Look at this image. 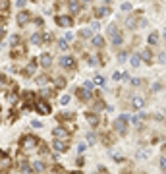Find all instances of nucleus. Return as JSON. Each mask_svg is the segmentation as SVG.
Wrapping results in <instances>:
<instances>
[{
  "instance_id": "obj_11",
  "label": "nucleus",
  "mask_w": 166,
  "mask_h": 174,
  "mask_svg": "<svg viewBox=\"0 0 166 174\" xmlns=\"http://www.w3.org/2000/svg\"><path fill=\"white\" fill-rule=\"evenodd\" d=\"M110 14V8L108 6H101V8H95V18L101 19V18H106Z\"/></svg>"
},
{
  "instance_id": "obj_49",
  "label": "nucleus",
  "mask_w": 166,
  "mask_h": 174,
  "mask_svg": "<svg viewBox=\"0 0 166 174\" xmlns=\"http://www.w3.org/2000/svg\"><path fill=\"white\" fill-rule=\"evenodd\" d=\"M160 87H162L160 83H154V85H153V91H160Z\"/></svg>"
},
{
  "instance_id": "obj_23",
  "label": "nucleus",
  "mask_w": 166,
  "mask_h": 174,
  "mask_svg": "<svg viewBox=\"0 0 166 174\" xmlns=\"http://www.w3.org/2000/svg\"><path fill=\"white\" fill-rule=\"evenodd\" d=\"M10 10V0H0V14H6Z\"/></svg>"
},
{
  "instance_id": "obj_52",
  "label": "nucleus",
  "mask_w": 166,
  "mask_h": 174,
  "mask_svg": "<svg viewBox=\"0 0 166 174\" xmlns=\"http://www.w3.org/2000/svg\"><path fill=\"white\" fill-rule=\"evenodd\" d=\"M23 4H25V0H18V6L19 8H23Z\"/></svg>"
},
{
  "instance_id": "obj_36",
  "label": "nucleus",
  "mask_w": 166,
  "mask_h": 174,
  "mask_svg": "<svg viewBox=\"0 0 166 174\" xmlns=\"http://www.w3.org/2000/svg\"><path fill=\"white\" fill-rule=\"evenodd\" d=\"M143 83H145V81H143V79H131V85H133V87H139V85H143Z\"/></svg>"
},
{
  "instance_id": "obj_13",
  "label": "nucleus",
  "mask_w": 166,
  "mask_h": 174,
  "mask_svg": "<svg viewBox=\"0 0 166 174\" xmlns=\"http://www.w3.org/2000/svg\"><path fill=\"white\" fill-rule=\"evenodd\" d=\"M25 54V46L23 45H14L12 46V56L14 58H19V56H23Z\"/></svg>"
},
{
  "instance_id": "obj_39",
  "label": "nucleus",
  "mask_w": 166,
  "mask_h": 174,
  "mask_svg": "<svg viewBox=\"0 0 166 174\" xmlns=\"http://www.w3.org/2000/svg\"><path fill=\"white\" fill-rule=\"evenodd\" d=\"M10 43H12V46L19 45V37H18V35H12V37H10Z\"/></svg>"
},
{
  "instance_id": "obj_7",
  "label": "nucleus",
  "mask_w": 166,
  "mask_h": 174,
  "mask_svg": "<svg viewBox=\"0 0 166 174\" xmlns=\"http://www.w3.org/2000/svg\"><path fill=\"white\" fill-rule=\"evenodd\" d=\"M85 118H87V122H89L93 128H97L98 124H101V116H98L97 112H87V116H85Z\"/></svg>"
},
{
  "instance_id": "obj_45",
  "label": "nucleus",
  "mask_w": 166,
  "mask_h": 174,
  "mask_svg": "<svg viewBox=\"0 0 166 174\" xmlns=\"http://www.w3.org/2000/svg\"><path fill=\"white\" fill-rule=\"evenodd\" d=\"M83 87H85V89H87V91H93V83H91V81H87V83H85V85H83Z\"/></svg>"
},
{
  "instance_id": "obj_38",
  "label": "nucleus",
  "mask_w": 166,
  "mask_h": 174,
  "mask_svg": "<svg viewBox=\"0 0 166 174\" xmlns=\"http://www.w3.org/2000/svg\"><path fill=\"white\" fill-rule=\"evenodd\" d=\"M160 170H162V174H166V157L160 159Z\"/></svg>"
},
{
  "instance_id": "obj_9",
  "label": "nucleus",
  "mask_w": 166,
  "mask_h": 174,
  "mask_svg": "<svg viewBox=\"0 0 166 174\" xmlns=\"http://www.w3.org/2000/svg\"><path fill=\"white\" fill-rule=\"evenodd\" d=\"M54 151L66 153V151H68V141H64V139H54Z\"/></svg>"
},
{
  "instance_id": "obj_32",
  "label": "nucleus",
  "mask_w": 166,
  "mask_h": 174,
  "mask_svg": "<svg viewBox=\"0 0 166 174\" xmlns=\"http://www.w3.org/2000/svg\"><path fill=\"white\" fill-rule=\"evenodd\" d=\"M87 141H89V145H93V143H97V135L91 132V134H87Z\"/></svg>"
},
{
  "instance_id": "obj_24",
  "label": "nucleus",
  "mask_w": 166,
  "mask_h": 174,
  "mask_svg": "<svg viewBox=\"0 0 166 174\" xmlns=\"http://www.w3.org/2000/svg\"><path fill=\"white\" fill-rule=\"evenodd\" d=\"M126 27H128V29H135V27H137V18H128Z\"/></svg>"
},
{
  "instance_id": "obj_26",
  "label": "nucleus",
  "mask_w": 166,
  "mask_h": 174,
  "mask_svg": "<svg viewBox=\"0 0 166 174\" xmlns=\"http://www.w3.org/2000/svg\"><path fill=\"white\" fill-rule=\"evenodd\" d=\"M129 62H131V66H133V68H137V66L141 64V58H139V54H133V56L129 58Z\"/></svg>"
},
{
  "instance_id": "obj_31",
  "label": "nucleus",
  "mask_w": 166,
  "mask_h": 174,
  "mask_svg": "<svg viewBox=\"0 0 166 174\" xmlns=\"http://www.w3.org/2000/svg\"><path fill=\"white\" fill-rule=\"evenodd\" d=\"M95 85L103 87V85H104V77H103V76H95Z\"/></svg>"
},
{
  "instance_id": "obj_50",
  "label": "nucleus",
  "mask_w": 166,
  "mask_h": 174,
  "mask_svg": "<svg viewBox=\"0 0 166 174\" xmlns=\"http://www.w3.org/2000/svg\"><path fill=\"white\" fill-rule=\"evenodd\" d=\"M35 23H37V25H45V21H43L41 18H37V19H35Z\"/></svg>"
},
{
  "instance_id": "obj_41",
  "label": "nucleus",
  "mask_w": 166,
  "mask_h": 174,
  "mask_svg": "<svg viewBox=\"0 0 166 174\" xmlns=\"http://www.w3.org/2000/svg\"><path fill=\"white\" fill-rule=\"evenodd\" d=\"M122 12H131V4L129 2H124V4H122Z\"/></svg>"
},
{
  "instance_id": "obj_40",
  "label": "nucleus",
  "mask_w": 166,
  "mask_h": 174,
  "mask_svg": "<svg viewBox=\"0 0 166 174\" xmlns=\"http://www.w3.org/2000/svg\"><path fill=\"white\" fill-rule=\"evenodd\" d=\"M70 101H72V97H70V95H64V97L60 99V104H68Z\"/></svg>"
},
{
  "instance_id": "obj_20",
  "label": "nucleus",
  "mask_w": 166,
  "mask_h": 174,
  "mask_svg": "<svg viewBox=\"0 0 166 174\" xmlns=\"http://www.w3.org/2000/svg\"><path fill=\"white\" fill-rule=\"evenodd\" d=\"M33 170H35V172H43V170H45V162H43L41 159L33 161Z\"/></svg>"
},
{
  "instance_id": "obj_29",
  "label": "nucleus",
  "mask_w": 166,
  "mask_h": 174,
  "mask_svg": "<svg viewBox=\"0 0 166 174\" xmlns=\"http://www.w3.org/2000/svg\"><path fill=\"white\" fill-rule=\"evenodd\" d=\"M73 118H75L73 114H60V116H58V120H62V122H66V120H72V122H73Z\"/></svg>"
},
{
  "instance_id": "obj_19",
  "label": "nucleus",
  "mask_w": 166,
  "mask_h": 174,
  "mask_svg": "<svg viewBox=\"0 0 166 174\" xmlns=\"http://www.w3.org/2000/svg\"><path fill=\"white\" fill-rule=\"evenodd\" d=\"M77 97H79L81 101H87V99H91V91H87L85 87H81L79 91H77Z\"/></svg>"
},
{
  "instance_id": "obj_57",
  "label": "nucleus",
  "mask_w": 166,
  "mask_h": 174,
  "mask_svg": "<svg viewBox=\"0 0 166 174\" xmlns=\"http://www.w3.org/2000/svg\"><path fill=\"white\" fill-rule=\"evenodd\" d=\"M104 2H106V4H110V2H112V0H104Z\"/></svg>"
},
{
  "instance_id": "obj_58",
  "label": "nucleus",
  "mask_w": 166,
  "mask_h": 174,
  "mask_svg": "<svg viewBox=\"0 0 166 174\" xmlns=\"http://www.w3.org/2000/svg\"><path fill=\"white\" fill-rule=\"evenodd\" d=\"M81 2H91V0H81Z\"/></svg>"
},
{
  "instance_id": "obj_37",
  "label": "nucleus",
  "mask_w": 166,
  "mask_h": 174,
  "mask_svg": "<svg viewBox=\"0 0 166 174\" xmlns=\"http://www.w3.org/2000/svg\"><path fill=\"white\" fill-rule=\"evenodd\" d=\"M128 56H129L128 52H120V54H118V60H120V62H126V60H128Z\"/></svg>"
},
{
  "instance_id": "obj_17",
  "label": "nucleus",
  "mask_w": 166,
  "mask_h": 174,
  "mask_svg": "<svg viewBox=\"0 0 166 174\" xmlns=\"http://www.w3.org/2000/svg\"><path fill=\"white\" fill-rule=\"evenodd\" d=\"M145 120H147L145 114H135V116H131V118H129V122H133V126H141Z\"/></svg>"
},
{
  "instance_id": "obj_42",
  "label": "nucleus",
  "mask_w": 166,
  "mask_h": 174,
  "mask_svg": "<svg viewBox=\"0 0 166 174\" xmlns=\"http://www.w3.org/2000/svg\"><path fill=\"white\" fill-rule=\"evenodd\" d=\"M116 81H120V79H124V74H122V72H114V76H112Z\"/></svg>"
},
{
  "instance_id": "obj_21",
  "label": "nucleus",
  "mask_w": 166,
  "mask_h": 174,
  "mask_svg": "<svg viewBox=\"0 0 166 174\" xmlns=\"http://www.w3.org/2000/svg\"><path fill=\"white\" fill-rule=\"evenodd\" d=\"M79 37H83V39H91V37H93V29L83 27V29L79 31Z\"/></svg>"
},
{
  "instance_id": "obj_51",
  "label": "nucleus",
  "mask_w": 166,
  "mask_h": 174,
  "mask_svg": "<svg viewBox=\"0 0 166 174\" xmlns=\"http://www.w3.org/2000/svg\"><path fill=\"white\" fill-rule=\"evenodd\" d=\"M85 149H87V145H85V143H81V145H79V153H83Z\"/></svg>"
},
{
  "instance_id": "obj_5",
  "label": "nucleus",
  "mask_w": 166,
  "mask_h": 174,
  "mask_svg": "<svg viewBox=\"0 0 166 174\" xmlns=\"http://www.w3.org/2000/svg\"><path fill=\"white\" fill-rule=\"evenodd\" d=\"M37 64H41L43 68H50V66H52V54H48V52L41 54L39 60H37Z\"/></svg>"
},
{
  "instance_id": "obj_43",
  "label": "nucleus",
  "mask_w": 166,
  "mask_h": 174,
  "mask_svg": "<svg viewBox=\"0 0 166 174\" xmlns=\"http://www.w3.org/2000/svg\"><path fill=\"white\" fill-rule=\"evenodd\" d=\"M41 95H43V97H50V95H52V89H43Z\"/></svg>"
},
{
  "instance_id": "obj_14",
  "label": "nucleus",
  "mask_w": 166,
  "mask_h": 174,
  "mask_svg": "<svg viewBox=\"0 0 166 174\" xmlns=\"http://www.w3.org/2000/svg\"><path fill=\"white\" fill-rule=\"evenodd\" d=\"M139 58H141V62L151 64V62H153V52H151V49H145V50L139 54Z\"/></svg>"
},
{
  "instance_id": "obj_12",
  "label": "nucleus",
  "mask_w": 166,
  "mask_h": 174,
  "mask_svg": "<svg viewBox=\"0 0 166 174\" xmlns=\"http://www.w3.org/2000/svg\"><path fill=\"white\" fill-rule=\"evenodd\" d=\"M158 39H160V33H158V31H151L149 37H147V43H149L151 46H154V45H158Z\"/></svg>"
},
{
  "instance_id": "obj_33",
  "label": "nucleus",
  "mask_w": 166,
  "mask_h": 174,
  "mask_svg": "<svg viewBox=\"0 0 166 174\" xmlns=\"http://www.w3.org/2000/svg\"><path fill=\"white\" fill-rule=\"evenodd\" d=\"M43 43H52V33H45V35H43Z\"/></svg>"
},
{
  "instance_id": "obj_3",
  "label": "nucleus",
  "mask_w": 166,
  "mask_h": 174,
  "mask_svg": "<svg viewBox=\"0 0 166 174\" xmlns=\"http://www.w3.org/2000/svg\"><path fill=\"white\" fill-rule=\"evenodd\" d=\"M54 139H64V141H68V139H70V132L68 130H66V128H62V126H58V128H54Z\"/></svg>"
},
{
  "instance_id": "obj_46",
  "label": "nucleus",
  "mask_w": 166,
  "mask_h": 174,
  "mask_svg": "<svg viewBox=\"0 0 166 174\" xmlns=\"http://www.w3.org/2000/svg\"><path fill=\"white\" fill-rule=\"evenodd\" d=\"M66 41H73V33H70V31L66 33Z\"/></svg>"
},
{
  "instance_id": "obj_2",
  "label": "nucleus",
  "mask_w": 166,
  "mask_h": 174,
  "mask_svg": "<svg viewBox=\"0 0 166 174\" xmlns=\"http://www.w3.org/2000/svg\"><path fill=\"white\" fill-rule=\"evenodd\" d=\"M129 118H131V116H128V114L118 116V120L114 122V128H116V132H118V134H122V135H126V134H128V122H129Z\"/></svg>"
},
{
  "instance_id": "obj_22",
  "label": "nucleus",
  "mask_w": 166,
  "mask_h": 174,
  "mask_svg": "<svg viewBox=\"0 0 166 174\" xmlns=\"http://www.w3.org/2000/svg\"><path fill=\"white\" fill-rule=\"evenodd\" d=\"M35 68H37V60H33V62H29V66L25 68V72H23V74H25V76H31L33 72H35Z\"/></svg>"
},
{
  "instance_id": "obj_59",
  "label": "nucleus",
  "mask_w": 166,
  "mask_h": 174,
  "mask_svg": "<svg viewBox=\"0 0 166 174\" xmlns=\"http://www.w3.org/2000/svg\"><path fill=\"white\" fill-rule=\"evenodd\" d=\"M33 2H39V0H33Z\"/></svg>"
},
{
  "instance_id": "obj_10",
  "label": "nucleus",
  "mask_w": 166,
  "mask_h": 174,
  "mask_svg": "<svg viewBox=\"0 0 166 174\" xmlns=\"http://www.w3.org/2000/svg\"><path fill=\"white\" fill-rule=\"evenodd\" d=\"M35 110L41 112V114H50V107H48L45 101H37L35 103Z\"/></svg>"
},
{
  "instance_id": "obj_16",
  "label": "nucleus",
  "mask_w": 166,
  "mask_h": 174,
  "mask_svg": "<svg viewBox=\"0 0 166 174\" xmlns=\"http://www.w3.org/2000/svg\"><path fill=\"white\" fill-rule=\"evenodd\" d=\"M131 104H133V108H143L145 107V99H143L141 95H135L133 99H131Z\"/></svg>"
},
{
  "instance_id": "obj_15",
  "label": "nucleus",
  "mask_w": 166,
  "mask_h": 174,
  "mask_svg": "<svg viewBox=\"0 0 166 174\" xmlns=\"http://www.w3.org/2000/svg\"><path fill=\"white\" fill-rule=\"evenodd\" d=\"M29 19H31V16L27 14V12H19V14H18V25H21V27H23Z\"/></svg>"
},
{
  "instance_id": "obj_44",
  "label": "nucleus",
  "mask_w": 166,
  "mask_h": 174,
  "mask_svg": "<svg viewBox=\"0 0 166 174\" xmlns=\"http://www.w3.org/2000/svg\"><path fill=\"white\" fill-rule=\"evenodd\" d=\"M98 62H101V60H97V58H95V56H91V58H89V64H91V66H97Z\"/></svg>"
},
{
  "instance_id": "obj_25",
  "label": "nucleus",
  "mask_w": 166,
  "mask_h": 174,
  "mask_svg": "<svg viewBox=\"0 0 166 174\" xmlns=\"http://www.w3.org/2000/svg\"><path fill=\"white\" fill-rule=\"evenodd\" d=\"M70 10H72V14H79V12H81L79 2H70Z\"/></svg>"
},
{
  "instance_id": "obj_30",
  "label": "nucleus",
  "mask_w": 166,
  "mask_h": 174,
  "mask_svg": "<svg viewBox=\"0 0 166 174\" xmlns=\"http://www.w3.org/2000/svg\"><path fill=\"white\" fill-rule=\"evenodd\" d=\"M66 87V79L64 77H56V89H64Z\"/></svg>"
},
{
  "instance_id": "obj_54",
  "label": "nucleus",
  "mask_w": 166,
  "mask_h": 174,
  "mask_svg": "<svg viewBox=\"0 0 166 174\" xmlns=\"http://www.w3.org/2000/svg\"><path fill=\"white\" fill-rule=\"evenodd\" d=\"M56 172H58V174H66V172H64L62 168H56Z\"/></svg>"
},
{
  "instance_id": "obj_53",
  "label": "nucleus",
  "mask_w": 166,
  "mask_h": 174,
  "mask_svg": "<svg viewBox=\"0 0 166 174\" xmlns=\"http://www.w3.org/2000/svg\"><path fill=\"white\" fill-rule=\"evenodd\" d=\"M4 37V29H2V25H0V39Z\"/></svg>"
},
{
  "instance_id": "obj_56",
  "label": "nucleus",
  "mask_w": 166,
  "mask_h": 174,
  "mask_svg": "<svg viewBox=\"0 0 166 174\" xmlns=\"http://www.w3.org/2000/svg\"><path fill=\"white\" fill-rule=\"evenodd\" d=\"M164 41H166V27H164Z\"/></svg>"
},
{
  "instance_id": "obj_27",
  "label": "nucleus",
  "mask_w": 166,
  "mask_h": 174,
  "mask_svg": "<svg viewBox=\"0 0 166 174\" xmlns=\"http://www.w3.org/2000/svg\"><path fill=\"white\" fill-rule=\"evenodd\" d=\"M31 43H33V45H41V43H43V35H41V33H35V35L31 37Z\"/></svg>"
},
{
  "instance_id": "obj_4",
  "label": "nucleus",
  "mask_w": 166,
  "mask_h": 174,
  "mask_svg": "<svg viewBox=\"0 0 166 174\" xmlns=\"http://www.w3.org/2000/svg\"><path fill=\"white\" fill-rule=\"evenodd\" d=\"M56 25L70 27V25H73V19H72V16H56Z\"/></svg>"
},
{
  "instance_id": "obj_48",
  "label": "nucleus",
  "mask_w": 166,
  "mask_h": 174,
  "mask_svg": "<svg viewBox=\"0 0 166 174\" xmlns=\"http://www.w3.org/2000/svg\"><path fill=\"white\" fill-rule=\"evenodd\" d=\"M31 126H33V128H41V122H39V120H33Z\"/></svg>"
},
{
  "instance_id": "obj_47",
  "label": "nucleus",
  "mask_w": 166,
  "mask_h": 174,
  "mask_svg": "<svg viewBox=\"0 0 166 174\" xmlns=\"http://www.w3.org/2000/svg\"><path fill=\"white\" fill-rule=\"evenodd\" d=\"M91 29H93V31L98 29V21H93V23H91Z\"/></svg>"
},
{
  "instance_id": "obj_6",
  "label": "nucleus",
  "mask_w": 166,
  "mask_h": 174,
  "mask_svg": "<svg viewBox=\"0 0 166 174\" xmlns=\"http://www.w3.org/2000/svg\"><path fill=\"white\" fill-rule=\"evenodd\" d=\"M60 64H62V68H66V70H75V60H73V56H62V60H60Z\"/></svg>"
},
{
  "instance_id": "obj_8",
  "label": "nucleus",
  "mask_w": 166,
  "mask_h": 174,
  "mask_svg": "<svg viewBox=\"0 0 166 174\" xmlns=\"http://www.w3.org/2000/svg\"><path fill=\"white\" fill-rule=\"evenodd\" d=\"M110 37H112V45L116 46V49L124 45V33H122V31H116V33H112Z\"/></svg>"
},
{
  "instance_id": "obj_28",
  "label": "nucleus",
  "mask_w": 166,
  "mask_h": 174,
  "mask_svg": "<svg viewBox=\"0 0 166 174\" xmlns=\"http://www.w3.org/2000/svg\"><path fill=\"white\" fill-rule=\"evenodd\" d=\"M21 172L23 174H33V170H31V166L27 165V162H21Z\"/></svg>"
},
{
  "instance_id": "obj_55",
  "label": "nucleus",
  "mask_w": 166,
  "mask_h": 174,
  "mask_svg": "<svg viewBox=\"0 0 166 174\" xmlns=\"http://www.w3.org/2000/svg\"><path fill=\"white\" fill-rule=\"evenodd\" d=\"M98 172H101V174H108V172H106L104 168H101V170H98Z\"/></svg>"
},
{
  "instance_id": "obj_1",
  "label": "nucleus",
  "mask_w": 166,
  "mask_h": 174,
  "mask_svg": "<svg viewBox=\"0 0 166 174\" xmlns=\"http://www.w3.org/2000/svg\"><path fill=\"white\" fill-rule=\"evenodd\" d=\"M19 145H21V151H23V153H33V151H37L39 145H43V143L35 135H23L21 141H19Z\"/></svg>"
},
{
  "instance_id": "obj_35",
  "label": "nucleus",
  "mask_w": 166,
  "mask_h": 174,
  "mask_svg": "<svg viewBox=\"0 0 166 174\" xmlns=\"http://www.w3.org/2000/svg\"><path fill=\"white\" fill-rule=\"evenodd\" d=\"M47 81H48V77H47V76H41V77H37V83H39V85H47Z\"/></svg>"
},
{
  "instance_id": "obj_18",
  "label": "nucleus",
  "mask_w": 166,
  "mask_h": 174,
  "mask_svg": "<svg viewBox=\"0 0 166 174\" xmlns=\"http://www.w3.org/2000/svg\"><path fill=\"white\" fill-rule=\"evenodd\" d=\"M104 37H103V35H95V37H93V45L97 46V49H103V46H104Z\"/></svg>"
},
{
  "instance_id": "obj_34",
  "label": "nucleus",
  "mask_w": 166,
  "mask_h": 174,
  "mask_svg": "<svg viewBox=\"0 0 166 174\" xmlns=\"http://www.w3.org/2000/svg\"><path fill=\"white\" fill-rule=\"evenodd\" d=\"M58 49H60V50H68V41H66V39L60 41V43H58Z\"/></svg>"
}]
</instances>
